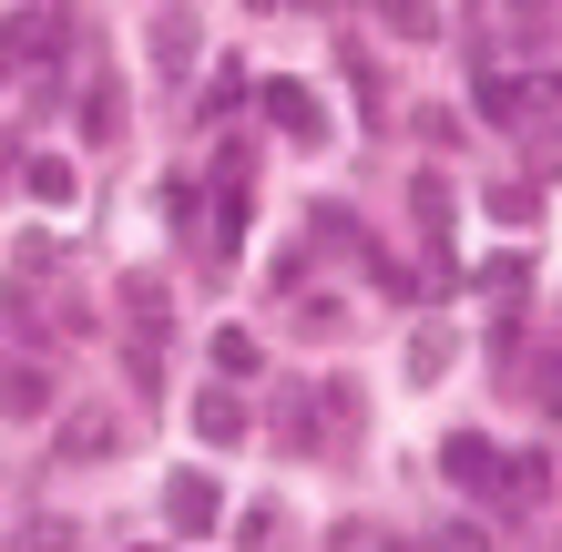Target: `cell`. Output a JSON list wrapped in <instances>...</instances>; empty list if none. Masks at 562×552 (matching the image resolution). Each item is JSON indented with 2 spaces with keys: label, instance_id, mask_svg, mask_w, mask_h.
Instances as JSON below:
<instances>
[{
  "label": "cell",
  "instance_id": "obj_1",
  "mask_svg": "<svg viewBox=\"0 0 562 552\" xmlns=\"http://www.w3.org/2000/svg\"><path fill=\"white\" fill-rule=\"evenodd\" d=\"M277 440L296 461H327V450L358 440V388L348 379H286L277 388Z\"/></svg>",
  "mask_w": 562,
  "mask_h": 552
},
{
  "label": "cell",
  "instance_id": "obj_2",
  "mask_svg": "<svg viewBox=\"0 0 562 552\" xmlns=\"http://www.w3.org/2000/svg\"><path fill=\"white\" fill-rule=\"evenodd\" d=\"M113 450H123V419H113V409H72V419L52 430V461H72V471H103Z\"/></svg>",
  "mask_w": 562,
  "mask_h": 552
},
{
  "label": "cell",
  "instance_id": "obj_3",
  "mask_svg": "<svg viewBox=\"0 0 562 552\" xmlns=\"http://www.w3.org/2000/svg\"><path fill=\"white\" fill-rule=\"evenodd\" d=\"M256 103H267V123H277V134H286L296 154H317V144H327V103H317L307 82H267Z\"/></svg>",
  "mask_w": 562,
  "mask_h": 552
},
{
  "label": "cell",
  "instance_id": "obj_4",
  "mask_svg": "<svg viewBox=\"0 0 562 552\" xmlns=\"http://www.w3.org/2000/svg\"><path fill=\"white\" fill-rule=\"evenodd\" d=\"M164 522H175L184 542H205V532L225 522V492H215L205 471H175V481H164Z\"/></svg>",
  "mask_w": 562,
  "mask_h": 552
},
{
  "label": "cell",
  "instance_id": "obj_5",
  "mask_svg": "<svg viewBox=\"0 0 562 552\" xmlns=\"http://www.w3.org/2000/svg\"><path fill=\"white\" fill-rule=\"evenodd\" d=\"M440 481L450 492H491V481H502V450H491L481 430H450L440 440Z\"/></svg>",
  "mask_w": 562,
  "mask_h": 552
},
{
  "label": "cell",
  "instance_id": "obj_6",
  "mask_svg": "<svg viewBox=\"0 0 562 552\" xmlns=\"http://www.w3.org/2000/svg\"><path fill=\"white\" fill-rule=\"evenodd\" d=\"M194 440H205V450L246 440V399H236V388H205V399H194Z\"/></svg>",
  "mask_w": 562,
  "mask_h": 552
},
{
  "label": "cell",
  "instance_id": "obj_7",
  "mask_svg": "<svg viewBox=\"0 0 562 552\" xmlns=\"http://www.w3.org/2000/svg\"><path fill=\"white\" fill-rule=\"evenodd\" d=\"M491 492H502V502H542V492H552V461H542V450H521V461H502Z\"/></svg>",
  "mask_w": 562,
  "mask_h": 552
},
{
  "label": "cell",
  "instance_id": "obj_8",
  "mask_svg": "<svg viewBox=\"0 0 562 552\" xmlns=\"http://www.w3.org/2000/svg\"><path fill=\"white\" fill-rule=\"evenodd\" d=\"M184 61H194V21L164 11V21H154V72H184Z\"/></svg>",
  "mask_w": 562,
  "mask_h": 552
},
{
  "label": "cell",
  "instance_id": "obj_9",
  "mask_svg": "<svg viewBox=\"0 0 562 552\" xmlns=\"http://www.w3.org/2000/svg\"><path fill=\"white\" fill-rule=\"evenodd\" d=\"M42 399H52V369H0V409L11 419H31Z\"/></svg>",
  "mask_w": 562,
  "mask_h": 552
},
{
  "label": "cell",
  "instance_id": "obj_10",
  "mask_svg": "<svg viewBox=\"0 0 562 552\" xmlns=\"http://www.w3.org/2000/svg\"><path fill=\"white\" fill-rule=\"evenodd\" d=\"M379 21L400 31V42H429V31H440V0H379Z\"/></svg>",
  "mask_w": 562,
  "mask_h": 552
},
{
  "label": "cell",
  "instance_id": "obj_11",
  "mask_svg": "<svg viewBox=\"0 0 562 552\" xmlns=\"http://www.w3.org/2000/svg\"><path fill=\"white\" fill-rule=\"evenodd\" d=\"M440 369H450V328H419V338H409V379L429 388V379H440Z\"/></svg>",
  "mask_w": 562,
  "mask_h": 552
},
{
  "label": "cell",
  "instance_id": "obj_12",
  "mask_svg": "<svg viewBox=\"0 0 562 552\" xmlns=\"http://www.w3.org/2000/svg\"><path fill=\"white\" fill-rule=\"evenodd\" d=\"M215 369L225 379H256V338L246 328H215Z\"/></svg>",
  "mask_w": 562,
  "mask_h": 552
},
{
  "label": "cell",
  "instance_id": "obj_13",
  "mask_svg": "<svg viewBox=\"0 0 562 552\" xmlns=\"http://www.w3.org/2000/svg\"><path fill=\"white\" fill-rule=\"evenodd\" d=\"M419 236H429V246H440V236H450V184H440V174H429V184H419Z\"/></svg>",
  "mask_w": 562,
  "mask_h": 552
},
{
  "label": "cell",
  "instance_id": "obj_14",
  "mask_svg": "<svg viewBox=\"0 0 562 552\" xmlns=\"http://www.w3.org/2000/svg\"><path fill=\"white\" fill-rule=\"evenodd\" d=\"M31 194H42V205H72V165H61V154H42V165H31Z\"/></svg>",
  "mask_w": 562,
  "mask_h": 552
},
{
  "label": "cell",
  "instance_id": "obj_15",
  "mask_svg": "<svg viewBox=\"0 0 562 552\" xmlns=\"http://www.w3.org/2000/svg\"><path fill=\"white\" fill-rule=\"evenodd\" d=\"M317 215V246H358V225H348V205H307Z\"/></svg>",
  "mask_w": 562,
  "mask_h": 552
},
{
  "label": "cell",
  "instance_id": "obj_16",
  "mask_svg": "<svg viewBox=\"0 0 562 552\" xmlns=\"http://www.w3.org/2000/svg\"><path fill=\"white\" fill-rule=\"evenodd\" d=\"M521 388H532V399H542V409L562 419V359H542V369H532V379H521Z\"/></svg>",
  "mask_w": 562,
  "mask_h": 552
},
{
  "label": "cell",
  "instance_id": "obj_17",
  "mask_svg": "<svg viewBox=\"0 0 562 552\" xmlns=\"http://www.w3.org/2000/svg\"><path fill=\"white\" fill-rule=\"evenodd\" d=\"M21 552H72V522H31V532H21Z\"/></svg>",
  "mask_w": 562,
  "mask_h": 552
},
{
  "label": "cell",
  "instance_id": "obj_18",
  "mask_svg": "<svg viewBox=\"0 0 562 552\" xmlns=\"http://www.w3.org/2000/svg\"><path fill=\"white\" fill-rule=\"evenodd\" d=\"M338 552H389V532H369V522H348V532H338Z\"/></svg>",
  "mask_w": 562,
  "mask_h": 552
},
{
  "label": "cell",
  "instance_id": "obj_19",
  "mask_svg": "<svg viewBox=\"0 0 562 552\" xmlns=\"http://www.w3.org/2000/svg\"><path fill=\"white\" fill-rule=\"evenodd\" d=\"M440 552H491V532H471V522H450V532H440Z\"/></svg>",
  "mask_w": 562,
  "mask_h": 552
},
{
  "label": "cell",
  "instance_id": "obj_20",
  "mask_svg": "<svg viewBox=\"0 0 562 552\" xmlns=\"http://www.w3.org/2000/svg\"><path fill=\"white\" fill-rule=\"evenodd\" d=\"M542 154V174H562V123H552V144H532Z\"/></svg>",
  "mask_w": 562,
  "mask_h": 552
},
{
  "label": "cell",
  "instance_id": "obj_21",
  "mask_svg": "<svg viewBox=\"0 0 562 552\" xmlns=\"http://www.w3.org/2000/svg\"><path fill=\"white\" fill-rule=\"evenodd\" d=\"M512 11H521V21H552V0H512Z\"/></svg>",
  "mask_w": 562,
  "mask_h": 552
}]
</instances>
